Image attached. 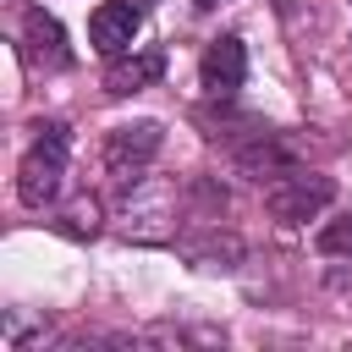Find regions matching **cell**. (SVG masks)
Segmentation results:
<instances>
[{
	"instance_id": "6da1fadb",
	"label": "cell",
	"mask_w": 352,
	"mask_h": 352,
	"mask_svg": "<svg viewBox=\"0 0 352 352\" xmlns=\"http://www.w3.org/2000/svg\"><path fill=\"white\" fill-rule=\"evenodd\" d=\"M66 126L60 121H44L38 126V138H33V148L22 154V165H16V192H22V204L28 209H44V204H55V192H60V176H66Z\"/></svg>"
},
{
	"instance_id": "7a4b0ae2",
	"label": "cell",
	"mask_w": 352,
	"mask_h": 352,
	"mask_svg": "<svg viewBox=\"0 0 352 352\" xmlns=\"http://www.w3.org/2000/svg\"><path fill=\"white\" fill-rule=\"evenodd\" d=\"M330 204H336V182L314 176V170H286V176H275L264 187V209L275 220H286V226H302V220H314Z\"/></svg>"
},
{
	"instance_id": "3957f363",
	"label": "cell",
	"mask_w": 352,
	"mask_h": 352,
	"mask_svg": "<svg viewBox=\"0 0 352 352\" xmlns=\"http://www.w3.org/2000/svg\"><path fill=\"white\" fill-rule=\"evenodd\" d=\"M160 143H165L160 121H126V126H116V132L104 138V170H110L116 182H132V176L160 154Z\"/></svg>"
},
{
	"instance_id": "277c9868",
	"label": "cell",
	"mask_w": 352,
	"mask_h": 352,
	"mask_svg": "<svg viewBox=\"0 0 352 352\" xmlns=\"http://www.w3.org/2000/svg\"><path fill=\"white\" fill-rule=\"evenodd\" d=\"M138 22H143V11L132 6V0H104L94 16H88V38H94V50L99 55H126L132 50V38H138Z\"/></svg>"
},
{
	"instance_id": "5b68a950",
	"label": "cell",
	"mask_w": 352,
	"mask_h": 352,
	"mask_svg": "<svg viewBox=\"0 0 352 352\" xmlns=\"http://www.w3.org/2000/svg\"><path fill=\"white\" fill-rule=\"evenodd\" d=\"M198 77H204V88L214 94V99H231L236 88H242V77H248V50H242V38H209V50H204V60H198Z\"/></svg>"
},
{
	"instance_id": "8992f818",
	"label": "cell",
	"mask_w": 352,
	"mask_h": 352,
	"mask_svg": "<svg viewBox=\"0 0 352 352\" xmlns=\"http://www.w3.org/2000/svg\"><path fill=\"white\" fill-rule=\"evenodd\" d=\"M160 77H165V55H160V50L116 55V60H110V72H104V94L126 99V94H138V88H148V82H160Z\"/></svg>"
},
{
	"instance_id": "52a82bcc",
	"label": "cell",
	"mask_w": 352,
	"mask_h": 352,
	"mask_svg": "<svg viewBox=\"0 0 352 352\" xmlns=\"http://www.w3.org/2000/svg\"><path fill=\"white\" fill-rule=\"evenodd\" d=\"M22 38H28V60H38V66H66L72 60L66 33H60V22L50 11H28L22 16Z\"/></svg>"
},
{
	"instance_id": "ba28073f",
	"label": "cell",
	"mask_w": 352,
	"mask_h": 352,
	"mask_svg": "<svg viewBox=\"0 0 352 352\" xmlns=\"http://www.w3.org/2000/svg\"><path fill=\"white\" fill-rule=\"evenodd\" d=\"M314 248H319L324 258H341V253H352V214H341V220H324V226H319V236H314Z\"/></svg>"
},
{
	"instance_id": "9c48e42d",
	"label": "cell",
	"mask_w": 352,
	"mask_h": 352,
	"mask_svg": "<svg viewBox=\"0 0 352 352\" xmlns=\"http://www.w3.org/2000/svg\"><path fill=\"white\" fill-rule=\"evenodd\" d=\"M132 6H138V11H154V0H132Z\"/></svg>"
},
{
	"instance_id": "30bf717a",
	"label": "cell",
	"mask_w": 352,
	"mask_h": 352,
	"mask_svg": "<svg viewBox=\"0 0 352 352\" xmlns=\"http://www.w3.org/2000/svg\"><path fill=\"white\" fill-rule=\"evenodd\" d=\"M198 6H204V11H214V6H220V0H198Z\"/></svg>"
}]
</instances>
